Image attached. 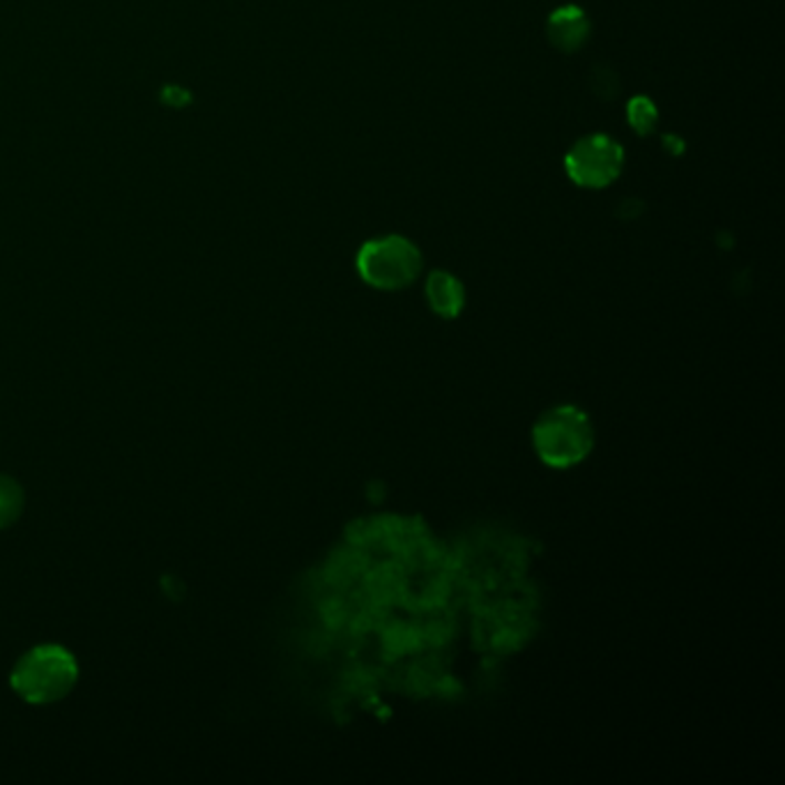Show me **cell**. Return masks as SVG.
<instances>
[{"label":"cell","mask_w":785,"mask_h":785,"mask_svg":"<svg viewBox=\"0 0 785 785\" xmlns=\"http://www.w3.org/2000/svg\"><path fill=\"white\" fill-rule=\"evenodd\" d=\"M23 512V488L8 475H0V530L12 526Z\"/></svg>","instance_id":"cell-7"},{"label":"cell","mask_w":785,"mask_h":785,"mask_svg":"<svg viewBox=\"0 0 785 785\" xmlns=\"http://www.w3.org/2000/svg\"><path fill=\"white\" fill-rule=\"evenodd\" d=\"M360 277L378 290H401L422 272V251L401 236L369 240L358 254Z\"/></svg>","instance_id":"cell-3"},{"label":"cell","mask_w":785,"mask_h":785,"mask_svg":"<svg viewBox=\"0 0 785 785\" xmlns=\"http://www.w3.org/2000/svg\"><path fill=\"white\" fill-rule=\"evenodd\" d=\"M629 123L638 134H650L657 127V106L648 97H636L629 102Z\"/></svg>","instance_id":"cell-8"},{"label":"cell","mask_w":785,"mask_h":785,"mask_svg":"<svg viewBox=\"0 0 785 785\" xmlns=\"http://www.w3.org/2000/svg\"><path fill=\"white\" fill-rule=\"evenodd\" d=\"M162 102L171 109H185L192 104V93L178 83H168L162 89Z\"/></svg>","instance_id":"cell-9"},{"label":"cell","mask_w":785,"mask_h":785,"mask_svg":"<svg viewBox=\"0 0 785 785\" xmlns=\"http://www.w3.org/2000/svg\"><path fill=\"white\" fill-rule=\"evenodd\" d=\"M426 300L433 313L441 318H456L465 307V288L454 275L435 270L426 281Z\"/></svg>","instance_id":"cell-6"},{"label":"cell","mask_w":785,"mask_h":785,"mask_svg":"<svg viewBox=\"0 0 785 785\" xmlns=\"http://www.w3.org/2000/svg\"><path fill=\"white\" fill-rule=\"evenodd\" d=\"M592 79H595V93L599 97H613L618 93V79L608 70H597Z\"/></svg>","instance_id":"cell-10"},{"label":"cell","mask_w":785,"mask_h":785,"mask_svg":"<svg viewBox=\"0 0 785 785\" xmlns=\"http://www.w3.org/2000/svg\"><path fill=\"white\" fill-rule=\"evenodd\" d=\"M546 35L548 42L562 53H574L583 47L590 38V19L588 14L576 8L567 6L556 10L546 21Z\"/></svg>","instance_id":"cell-5"},{"label":"cell","mask_w":785,"mask_h":785,"mask_svg":"<svg viewBox=\"0 0 785 785\" xmlns=\"http://www.w3.org/2000/svg\"><path fill=\"white\" fill-rule=\"evenodd\" d=\"M79 680V663L61 645H40L14 665L10 684L31 705H49L65 698Z\"/></svg>","instance_id":"cell-2"},{"label":"cell","mask_w":785,"mask_h":785,"mask_svg":"<svg viewBox=\"0 0 785 785\" xmlns=\"http://www.w3.org/2000/svg\"><path fill=\"white\" fill-rule=\"evenodd\" d=\"M533 443L548 468H574L595 450V424L578 405H556L537 420Z\"/></svg>","instance_id":"cell-1"},{"label":"cell","mask_w":785,"mask_h":785,"mask_svg":"<svg viewBox=\"0 0 785 785\" xmlns=\"http://www.w3.org/2000/svg\"><path fill=\"white\" fill-rule=\"evenodd\" d=\"M624 164L622 145L603 134L580 138L565 157L569 178L578 187L601 189L613 183Z\"/></svg>","instance_id":"cell-4"}]
</instances>
